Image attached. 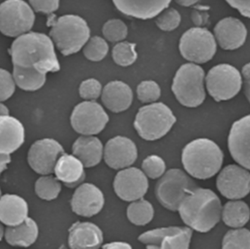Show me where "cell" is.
Returning <instances> with one entry per match:
<instances>
[{"label": "cell", "instance_id": "1", "mask_svg": "<svg viewBox=\"0 0 250 249\" xmlns=\"http://www.w3.org/2000/svg\"><path fill=\"white\" fill-rule=\"evenodd\" d=\"M13 65L32 67L46 75L60 70V62L50 37L29 32L16 38L10 48Z\"/></svg>", "mask_w": 250, "mask_h": 249}, {"label": "cell", "instance_id": "2", "mask_svg": "<svg viewBox=\"0 0 250 249\" xmlns=\"http://www.w3.org/2000/svg\"><path fill=\"white\" fill-rule=\"evenodd\" d=\"M179 214L185 225L197 232H209L222 216L221 202L209 189L197 188L179 206Z\"/></svg>", "mask_w": 250, "mask_h": 249}, {"label": "cell", "instance_id": "3", "mask_svg": "<svg viewBox=\"0 0 250 249\" xmlns=\"http://www.w3.org/2000/svg\"><path fill=\"white\" fill-rule=\"evenodd\" d=\"M224 153L213 140L198 138L184 148L182 161L188 174L200 180L212 178L223 166Z\"/></svg>", "mask_w": 250, "mask_h": 249}, {"label": "cell", "instance_id": "4", "mask_svg": "<svg viewBox=\"0 0 250 249\" xmlns=\"http://www.w3.org/2000/svg\"><path fill=\"white\" fill-rule=\"evenodd\" d=\"M50 38L64 56L79 52L90 39V28L84 19L76 15L50 18Z\"/></svg>", "mask_w": 250, "mask_h": 249}, {"label": "cell", "instance_id": "5", "mask_svg": "<svg viewBox=\"0 0 250 249\" xmlns=\"http://www.w3.org/2000/svg\"><path fill=\"white\" fill-rule=\"evenodd\" d=\"M205 72L198 64L188 63L179 67L175 75L172 91L183 106L196 108L206 99Z\"/></svg>", "mask_w": 250, "mask_h": 249}, {"label": "cell", "instance_id": "6", "mask_svg": "<svg viewBox=\"0 0 250 249\" xmlns=\"http://www.w3.org/2000/svg\"><path fill=\"white\" fill-rule=\"evenodd\" d=\"M176 121V116L166 104L154 102L140 108L134 127L140 137L153 141L166 135Z\"/></svg>", "mask_w": 250, "mask_h": 249}, {"label": "cell", "instance_id": "7", "mask_svg": "<svg viewBox=\"0 0 250 249\" xmlns=\"http://www.w3.org/2000/svg\"><path fill=\"white\" fill-rule=\"evenodd\" d=\"M197 188V183L186 172L180 169H170L157 183L155 194L163 207L176 211L187 196Z\"/></svg>", "mask_w": 250, "mask_h": 249}, {"label": "cell", "instance_id": "8", "mask_svg": "<svg viewBox=\"0 0 250 249\" xmlns=\"http://www.w3.org/2000/svg\"><path fill=\"white\" fill-rule=\"evenodd\" d=\"M35 16L30 4L21 0H9L0 4V32L10 38L29 32Z\"/></svg>", "mask_w": 250, "mask_h": 249}, {"label": "cell", "instance_id": "9", "mask_svg": "<svg viewBox=\"0 0 250 249\" xmlns=\"http://www.w3.org/2000/svg\"><path fill=\"white\" fill-rule=\"evenodd\" d=\"M179 51L182 57L192 64H204L215 55L217 42L214 35L206 28H191L182 35Z\"/></svg>", "mask_w": 250, "mask_h": 249}, {"label": "cell", "instance_id": "10", "mask_svg": "<svg viewBox=\"0 0 250 249\" xmlns=\"http://www.w3.org/2000/svg\"><path fill=\"white\" fill-rule=\"evenodd\" d=\"M205 82L208 94L217 102L234 97L243 86L242 73L229 64L213 67L207 73Z\"/></svg>", "mask_w": 250, "mask_h": 249}, {"label": "cell", "instance_id": "11", "mask_svg": "<svg viewBox=\"0 0 250 249\" xmlns=\"http://www.w3.org/2000/svg\"><path fill=\"white\" fill-rule=\"evenodd\" d=\"M109 117L102 106L95 101L78 104L70 117L72 127L83 136L99 134L105 129Z\"/></svg>", "mask_w": 250, "mask_h": 249}, {"label": "cell", "instance_id": "12", "mask_svg": "<svg viewBox=\"0 0 250 249\" xmlns=\"http://www.w3.org/2000/svg\"><path fill=\"white\" fill-rule=\"evenodd\" d=\"M192 231L186 227H170L147 231L138 237L146 249H189Z\"/></svg>", "mask_w": 250, "mask_h": 249}, {"label": "cell", "instance_id": "13", "mask_svg": "<svg viewBox=\"0 0 250 249\" xmlns=\"http://www.w3.org/2000/svg\"><path fill=\"white\" fill-rule=\"evenodd\" d=\"M64 153V149L57 140L42 139L31 146L28 153V162L37 173L49 175L54 172L57 161Z\"/></svg>", "mask_w": 250, "mask_h": 249}, {"label": "cell", "instance_id": "14", "mask_svg": "<svg viewBox=\"0 0 250 249\" xmlns=\"http://www.w3.org/2000/svg\"><path fill=\"white\" fill-rule=\"evenodd\" d=\"M217 190L229 200H238L250 193V172L236 165L225 167L217 178Z\"/></svg>", "mask_w": 250, "mask_h": 249}, {"label": "cell", "instance_id": "15", "mask_svg": "<svg viewBox=\"0 0 250 249\" xmlns=\"http://www.w3.org/2000/svg\"><path fill=\"white\" fill-rule=\"evenodd\" d=\"M116 194L126 202L141 200L148 189V181L141 170L128 168L120 171L114 181Z\"/></svg>", "mask_w": 250, "mask_h": 249}, {"label": "cell", "instance_id": "16", "mask_svg": "<svg viewBox=\"0 0 250 249\" xmlns=\"http://www.w3.org/2000/svg\"><path fill=\"white\" fill-rule=\"evenodd\" d=\"M228 145L232 158L241 167L250 171V114L233 123Z\"/></svg>", "mask_w": 250, "mask_h": 249}, {"label": "cell", "instance_id": "17", "mask_svg": "<svg viewBox=\"0 0 250 249\" xmlns=\"http://www.w3.org/2000/svg\"><path fill=\"white\" fill-rule=\"evenodd\" d=\"M104 156L106 165L112 169H126L136 161L138 149L130 139L117 136L107 142Z\"/></svg>", "mask_w": 250, "mask_h": 249}, {"label": "cell", "instance_id": "18", "mask_svg": "<svg viewBox=\"0 0 250 249\" xmlns=\"http://www.w3.org/2000/svg\"><path fill=\"white\" fill-rule=\"evenodd\" d=\"M105 199L101 190L92 184L78 187L71 200L72 210L79 216L92 217L102 210Z\"/></svg>", "mask_w": 250, "mask_h": 249}, {"label": "cell", "instance_id": "19", "mask_svg": "<svg viewBox=\"0 0 250 249\" xmlns=\"http://www.w3.org/2000/svg\"><path fill=\"white\" fill-rule=\"evenodd\" d=\"M214 36L223 49H238L246 42L248 29L243 22L234 17L220 20L214 28Z\"/></svg>", "mask_w": 250, "mask_h": 249}, {"label": "cell", "instance_id": "20", "mask_svg": "<svg viewBox=\"0 0 250 249\" xmlns=\"http://www.w3.org/2000/svg\"><path fill=\"white\" fill-rule=\"evenodd\" d=\"M104 242L102 230L90 222H76L69 230L71 249H99Z\"/></svg>", "mask_w": 250, "mask_h": 249}, {"label": "cell", "instance_id": "21", "mask_svg": "<svg viewBox=\"0 0 250 249\" xmlns=\"http://www.w3.org/2000/svg\"><path fill=\"white\" fill-rule=\"evenodd\" d=\"M25 132L21 123L9 115L0 117V154L16 152L24 142Z\"/></svg>", "mask_w": 250, "mask_h": 249}, {"label": "cell", "instance_id": "22", "mask_svg": "<svg viewBox=\"0 0 250 249\" xmlns=\"http://www.w3.org/2000/svg\"><path fill=\"white\" fill-rule=\"evenodd\" d=\"M102 102L105 108L113 113L126 111L132 105L133 94L132 89L124 82L114 80L103 89Z\"/></svg>", "mask_w": 250, "mask_h": 249}, {"label": "cell", "instance_id": "23", "mask_svg": "<svg viewBox=\"0 0 250 249\" xmlns=\"http://www.w3.org/2000/svg\"><path fill=\"white\" fill-rule=\"evenodd\" d=\"M54 172L57 179L69 188H74L82 184L86 176L82 162L73 155L65 153L57 161Z\"/></svg>", "mask_w": 250, "mask_h": 249}, {"label": "cell", "instance_id": "24", "mask_svg": "<svg viewBox=\"0 0 250 249\" xmlns=\"http://www.w3.org/2000/svg\"><path fill=\"white\" fill-rule=\"evenodd\" d=\"M72 151L73 156L79 159L85 168H92L102 160L104 148L98 137L82 135L74 142Z\"/></svg>", "mask_w": 250, "mask_h": 249}, {"label": "cell", "instance_id": "25", "mask_svg": "<svg viewBox=\"0 0 250 249\" xmlns=\"http://www.w3.org/2000/svg\"><path fill=\"white\" fill-rule=\"evenodd\" d=\"M115 7L126 16L151 19L168 7L170 1H114Z\"/></svg>", "mask_w": 250, "mask_h": 249}, {"label": "cell", "instance_id": "26", "mask_svg": "<svg viewBox=\"0 0 250 249\" xmlns=\"http://www.w3.org/2000/svg\"><path fill=\"white\" fill-rule=\"evenodd\" d=\"M28 205L21 197L5 194L0 198V221L8 227L17 226L27 218Z\"/></svg>", "mask_w": 250, "mask_h": 249}, {"label": "cell", "instance_id": "27", "mask_svg": "<svg viewBox=\"0 0 250 249\" xmlns=\"http://www.w3.org/2000/svg\"><path fill=\"white\" fill-rule=\"evenodd\" d=\"M38 236V225L31 218H26L17 226L8 227L5 231L6 241L15 247H29L35 242Z\"/></svg>", "mask_w": 250, "mask_h": 249}, {"label": "cell", "instance_id": "28", "mask_svg": "<svg viewBox=\"0 0 250 249\" xmlns=\"http://www.w3.org/2000/svg\"><path fill=\"white\" fill-rule=\"evenodd\" d=\"M222 219L227 226L239 229L249 222L250 209L242 200H232L226 203L222 211Z\"/></svg>", "mask_w": 250, "mask_h": 249}, {"label": "cell", "instance_id": "29", "mask_svg": "<svg viewBox=\"0 0 250 249\" xmlns=\"http://www.w3.org/2000/svg\"><path fill=\"white\" fill-rule=\"evenodd\" d=\"M12 75L16 86L22 90L29 92H34L41 89L46 80V75L32 67L24 68L13 65Z\"/></svg>", "mask_w": 250, "mask_h": 249}, {"label": "cell", "instance_id": "30", "mask_svg": "<svg viewBox=\"0 0 250 249\" xmlns=\"http://www.w3.org/2000/svg\"><path fill=\"white\" fill-rule=\"evenodd\" d=\"M126 215L131 223L137 226H144L152 220L154 211L149 202L141 199L132 202L128 206Z\"/></svg>", "mask_w": 250, "mask_h": 249}, {"label": "cell", "instance_id": "31", "mask_svg": "<svg viewBox=\"0 0 250 249\" xmlns=\"http://www.w3.org/2000/svg\"><path fill=\"white\" fill-rule=\"evenodd\" d=\"M223 249H250V231L245 228L231 230L225 235Z\"/></svg>", "mask_w": 250, "mask_h": 249}, {"label": "cell", "instance_id": "32", "mask_svg": "<svg viewBox=\"0 0 250 249\" xmlns=\"http://www.w3.org/2000/svg\"><path fill=\"white\" fill-rule=\"evenodd\" d=\"M61 190L62 186L59 180L51 175L41 177L35 184V192L42 200H54L58 197Z\"/></svg>", "mask_w": 250, "mask_h": 249}, {"label": "cell", "instance_id": "33", "mask_svg": "<svg viewBox=\"0 0 250 249\" xmlns=\"http://www.w3.org/2000/svg\"><path fill=\"white\" fill-rule=\"evenodd\" d=\"M113 60L122 67L132 65L138 58L135 44L129 42H118L112 50Z\"/></svg>", "mask_w": 250, "mask_h": 249}, {"label": "cell", "instance_id": "34", "mask_svg": "<svg viewBox=\"0 0 250 249\" xmlns=\"http://www.w3.org/2000/svg\"><path fill=\"white\" fill-rule=\"evenodd\" d=\"M109 47L104 38L95 36L90 38L83 47V55L88 60L100 61L104 59L108 53Z\"/></svg>", "mask_w": 250, "mask_h": 249}, {"label": "cell", "instance_id": "35", "mask_svg": "<svg viewBox=\"0 0 250 249\" xmlns=\"http://www.w3.org/2000/svg\"><path fill=\"white\" fill-rule=\"evenodd\" d=\"M127 26L120 19L108 20L103 27V34L107 40L111 42H120L127 36Z\"/></svg>", "mask_w": 250, "mask_h": 249}, {"label": "cell", "instance_id": "36", "mask_svg": "<svg viewBox=\"0 0 250 249\" xmlns=\"http://www.w3.org/2000/svg\"><path fill=\"white\" fill-rule=\"evenodd\" d=\"M138 99L143 103H154L161 96L160 86L154 80H144L137 87Z\"/></svg>", "mask_w": 250, "mask_h": 249}, {"label": "cell", "instance_id": "37", "mask_svg": "<svg viewBox=\"0 0 250 249\" xmlns=\"http://www.w3.org/2000/svg\"><path fill=\"white\" fill-rule=\"evenodd\" d=\"M141 168L146 176L151 179L160 178L166 173V162L157 155L147 156L142 162Z\"/></svg>", "mask_w": 250, "mask_h": 249}, {"label": "cell", "instance_id": "38", "mask_svg": "<svg viewBox=\"0 0 250 249\" xmlns=\"http://www.w3.org/2000/svg\"><path fill=\"white\" fill-rule=\"evenodd\" d=\"M181 20L180 13L176 9L167 8L159 15L156 24L161 30L170 32L179 26Z\"/></svg>", "mask_w": 250, "mask_h": 249}, {"label": "cell", "instance_id": "39", "mask_svg": "<svg viewBox=\"0 0 250 249\" xmlns=\"http://www.w3.org/2000/svg\"><path fill=\"white\" fill-rule=\"evenodd\" d=\"M101 83L96 79L90 78L83 80L79 87L81 97L86 101H95L102 95Z\"/></svg>", "mask_w": 250, "mask_h": 249}, {"label": "cell", "instance_id": "40", "mask_svg": "<svg viewBox=\"0 0 250 249\" xmlns=\"http://www.w3.org/2000/svg\"><path fill=\"white\" fill-rule=\"evenodd\" d=\"M16 86L13 75L7 70L0 68V102L13 96Z\"/></svg>", "mask_w": 250, "mask_h": 249}, {"label": "cell", "instance_id": "41", "mask_svg": "<svg viewBox=\"0 0 250 249\" xmlns=\"http://www.w3.org/2000/svg\"><path fill=\"white\" fill-rule=\"evenodd\" d=\"M32 8L34 11L44 14H51L55 12L60 7L59 1H29Z\"/></svg>", "mask_w": 250, "mask_h": 249}, {"label": "cell", "instance_id": "42", "mask_svg": "<svg viewBox=\"0 0 250 249\" xmlns=\"http://www.w3.org/2000/svg\"><path fill=\"white\" fill-rule=\"evenodd\" d=\"M208 18H209V15L207 13V10H199V9L195 8L191 14V19L196 27H202L203 26L207 24L208 23Z\"/></svg>", "mask_w": 250, "mask_h": 249}, {"label": "cell", "instance_id": "43", "mask_svg": "<svg viewBox=\"0 0 250 249\" xmlns=\"http://www.w3.org/2000/svg\"><path fill=\"white\" fill-rule=\"evenodd\" d=\"M227 3L238 10L242 16L250 19V1H227Z\"/></svg>", "mask_w": 250, "mask_h": 249}, {"label": "cell", "instance_id": "44", "mask_svg": "<svg viewBox=\"0 0 250 249\" xmlns=\"http://www.w3.org/2000/svg\"><path fill=\"white\" fill-rule=\"evenodd\" d=\"M242 76L243 78L245 94L250 102V62L244 66L242 68Z\"/></svg>", "mask_w": 250, "mask_h": 249}, {"label": "cell", "instance_id": "45", "mask_svg": "<svg viewBox=\"0 0 250 249\" xmlns=\"http://www.w3.org/2000/svg\"><path fill=\"white\" fill-rule=\"evenodd\" d=\"M103 249H132L129 244L125 242H113L105 244Z\"/></svg>", "mask_w": 250, "mask_h": 249}, {"label": "cell", "instance_id": "46", "mask_svg": "<svg viewBox=\"0 0 250 249\" xmlns=\"http://www.w3.org/2000/svg\"><path fill=\"white\" fill-rule=\"evenodd\" d=\"M177 4H180L183 7H190V6L195 5L198 1H192V0H181V1H176Z\"/></svg>", "mask_w": 250, "mask_h": 249}, {"label": "cell", "instance_id": "47", "mask_svg": "<svg viewBox=\"0 0 250 249\" xmlns=\"http://www.w3.org/2000/svg\"><path fill=\"white\" fill-rule=\"evenodd\" d=\"M9 115V110L4 104L0 102V117Z\"/></svg>", "mask_w": 250, "mask_h": 249}, {"label": "cell", "instance_id": "48", "mask_svg": "<svg viewBox=\"0 0 250 249\" xmlns=\"http://www.w3.org/2000/svg\"><path fill=\"white\" fill-rule=\"evenodd\" d=\"M3 234H4V229H3L2 225L0 224V241H1V238H2Z\"/></svg>", "mask_w": 250, "mask_h": 249}, {"label": "cell", "instance_id": "49", "mask_svg": "<svg viewBox=\"0 0 250 249\" xmlns=\"http://www.w3.org/2000/svg\"><path fill=\"white\" fill-rule=\"evenodd\" d=\"M0 196H1V190H0Z\"/></svg>", "mask_w": 250, "mask_h": 249}]
</instances>
